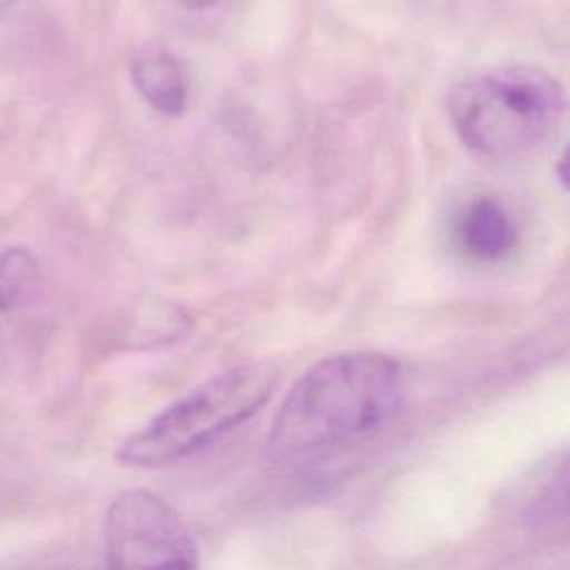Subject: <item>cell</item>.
<instances>
[{"label": "cell", "mask_w": 570, "mask_h": 570, "mask_svg": "<svg viewBox=\"0 0 570 570\" xmlns=\"http://www.w3.org/2000/svg\"><path fill=\"white\" fill-rule=\"evenodd\" d=\"M131 82L138 96L158 114L178 116L189 96L185 65L163 47H145L131 62Z\"/></svg>", "instance_id": "8992f818"}, {"label": "cell", "mask_w": 570, "mask_h": 570, "mask_svg": "<svg viewBox=\"0 0 570 570\" xmlns=\"http://www.w3.org/2000/svg\"><path fill=\"white\" fill-rule=\"evenodd\" d=\"M40 281V265L24 247L0 254V314L13 312Z\"/></svg>", "instance_id": "ba28073f"}, {"label": "cell", "mask_w": 570, "mask_h": 570, "mask_svg": "<svg viewBox=\"0 0 570 570\" xmlns=\"http://www.w3.org/2000/svg\"><path fill=\"white\" fill-rule=\"evenodd\" d=\"M403 396L401 365L381 352H341L312 365L283 399L267 450L298 461L363 441L381 430Z\"/></svg>", "instance_id": "6da1fadb"}, {"label": "cell", "mask_w": 570, "mask_h": 570, "mask_svg": "<svg viewBox=\"0 0 570 570\" xmlns=\"http://www.w3.org/2000/svg\"><path fill=\"white\" fill-rule=\"evenodd\" d=\"M566 450L550 454L546 461L534 465L530 474L519 483L514 492V510H519L521 519L532 525L550 523L566 512Z\"/></svg>", "instance_id": "52a82bcc"}, {"label": "cell", "mask_w": 570, "mask_h": 570, "mask_svg": "<svg viewBox=\"0 0 570 570\" xmlns=\"http://www.w3.org/2000/svg\"><path fill=\"white\" fill-rule=\"evenodd\" d=\"M13 2H16V0H0V16H2V13H4Z\"/></svg>", "instance_id": "30bf717a"}, {"label": "cell", "mask_w": 570, "mask_h": 570, "mask_svg": "<svg viewBox=\"0 0 570 570\" xmlns=\"http://www.w3.org/2000/svg\"><path fill=\"white\" fill-rule=\"evenodd\" d=\"M176 2H180L183 7H189V9H205V7L214 4L216 0H176Z\"/></svg>", "instance_id": "9c48e42d"}, {"label": "cell", "mask_w": 570, "mask_h": 570, "mask_svg": "<svg viewBox=\"0 0 570 570\" xmlns=\"http://www.w3.org/2000/svg\"><path fill=\"white\" fill-rule=\"evenodd\" d=\"M105 570H198V552L163 497L131 488L114 497L105 517Z\"/></svg>", "instance_id": "277c9868"}, {"label": "cell", "mask_w": 570, "mask_h": 570, "mask_svg": "<svg viewBox=\"0 0 570 570\" xmlns=\"http://www.w3.org/2000/svg\"><path fill=\"white\" fill-rule=\"evenodd\" d=\"M278 385L267 361L227 367L207 379L120 443L118 459L136 468H167L249 421Z\"/></svg>", "instance_id": "3957f363"}, {"label": "cell", "mask_w": 570, "mask_h": 570, "mask_svg": "<svg viewBox=\"0 0 570 570\" xmlns=\"http://www.w3.org/2000/svg\"><path fill=\"white\" fill-rule=\"evenodd\" d=\"M454 236L461 252L479 263L503 261L519 243L514 218L490 196L474 198L463 207Z\"/></svg>", "instance_id": "5b68a950"}, {"label": "cell", "mask_w": 570, "mask_h": 570, "mask_svg": "<svg viewBox=\"0 0 570 570\" xmlns=\"http://www.w3.org/2000/svg\"><path fill=\"white\" fill-rule=\"evenodd\" d=\"M566 100L554 76L532 65H505L456 82L448 118L461 142L485 156H517L559 125Z\"/></svg>", "instance_id": "7a4b0ae2"}]
</instances>
